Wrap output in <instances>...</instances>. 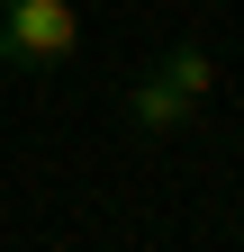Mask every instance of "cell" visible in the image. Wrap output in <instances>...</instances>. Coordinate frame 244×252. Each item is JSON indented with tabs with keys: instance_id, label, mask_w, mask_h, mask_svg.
Returning <instances> with one entry per match:
<instances>
[{
	"instance_id": "obj_1",
	"label": "cell",
	"mask_w": 244,
	"mask_h": 252,
	"mask_svg": "<svg viewBox=\"0 0 244 252\" xmlns=\"http://www.w3.org/2000/svg\"><path fill=\"white\" fill-rule=\"evenodd\" d=\"M81 54V9L73 0H9L0 9V63L9 72H54Z\"/></svg>"
},
{
	"instance_id": "obj_2",
	"label": "cell",
	"mask_w": 244,
	"mask_h": 252,
	"mask_svg": "<svg viewBox=\"0 0 244 252\" xmlns=\"http://www.w3.org/2000/svg\"><path fill=\"white\" fill-rule=\"evenodd\" d=\"M127 117H136V135H181V126L199 117V99H181L163 72H145V81L127 90Z\"/></svg>"
},
{
	"instance_id": "obj_3",
	"label": "cell",
	"mask_w": 244,
	"mask_h": 252,
	"mask_svg": "<svg viewBox=\"0 0 244 252\" xmlns=\"http://www.w3.org/2000/svg\"><path fill=\"white\" fill-rule=\"evenodd\" d=\"M154 72L181 90V99H208V90H217V54H208V45H163Z\"/></svg>"
},
{
	"instance_id": "obj_4",
	"label": "cell",
	"mask_w": 244,
	"mask_h": 252,
	"mask_svg": "<svg viewBox=\"0 0 244 252\" xmlns=\"http://www.w3.org/2000/svg\"><path fill=\"white\" fill-rule=\"evenodd\" d=\"M0 9H9V0H0Z\"/></svg>"
}]
</instances>
